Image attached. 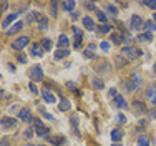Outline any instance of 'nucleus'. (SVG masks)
<instances>
[{"label": "nucleus", "instance_id": "nucleus-25", "mask_svg": "<svg viewBox=\"0 0 156 146\" xmlns=\"http://www.w3.org/2000/svg\"><path fill=\"white\" fill-rule=\"evenodd\" d=\"M138 146H150V138L146 134H141L138 138Z\"/></svg>", "mask_w": 156, "mask_h": 146}, {"label": "nucleus", "instance_id": "nucleus-57", "mask_svg": "<svg viewBox=\"0 0 156 146\" xmlns=\"http://www.w3.org/2000/svg\"><path fill=\"white\" fill-rule=\"evenodd\" d=\"M0 78H2V75H0Z\"/></svg>", "mask_w": 156, "mask_h": 146}, {"label": "nucleus", "instance_id": "nucleus-53", "mask_svg": "<svg viewBox=\"0 0 156 146\" xmlns=\"http://www.w3.org/2000/svg\"><path fill=\"white\" fill-rule=\"evenodd\" d=\"M91 146H98V144H96V143H93V144H91Z\"/></svg>", "mask_w": 156, "mask_h": 146}, {"label": "nucleus", "instance_id": "nucleus-39", "mask_svg": "<svg viewBox=\"0 0 156 146\" xmlns=\"http://www.w3.org/2000/svg\"><path fill=\"white\" fill-rule=\"evenodd\" d=\"M116 119H118L120 123H125V121H126V118H125L123 113H118V115H116Z\"/></svg>", "mask_w": 156, "mask_h": 146}, {"label": "nucleus", "instance_id": "nucleus-56", "mask_svg": "<svg viewBox=\"0 0 156 146\" xmlns=\"http://www.w3.org/2000/svg\"><path fill=\"white\" fill-rule=\"evenodd\" d=\"M27 146H33V144H27Z\"/></svg>", "mask_w": 156, "mask_h": 146}, {"label": "nucleus", "instance_id": "nucleus-8", "mask_svg": "<svg viewBox=\"0 0 156 146\" xmlns=\"http://www.w3.org/2000/svg\"><path fill=\"white\" fill-rule=\"evenodd\" d=\"M125 136V131L120 128H115L113 131H111V140H113V143H118V141H121Z\"/></svg>", "mask_w": 156, "mask_h": 146}, {"label": "nucleus", "instance_id": "nucleus-29", "mask_svg": "<svg viewBox=\"0 0 156 146\" xmlns=\"http://www.w3.org/2000/svg\"><path fill=\"white\" fill-rule=\"evenodd\" d=\"M144 28H146V32L150 33V32H153V30H156V23L153 20H150V22H146V23H144Z\"/></svg>", "mask_w": 156, "mask_h": 146}, {"label": "nucleus", "instance_id": "nucleus-1", "mask_svg": "<svg viewBox=\"0 0 156 146\" xmlns=\"http://www.w3.org/2000/svg\"><path fill=\"white\" fill-rule=\"evenodd\" d=\"M33 126H35V131H37V134H38V136H47L48 130H47V126L43 125V123L40 121L38 118L33 119Z\"/></svg>", "mask_w": 156, "mask_h": 146}, {"label": "nucleus", "instance_id": "nucleus-34", "mask_svg": "<svg viewBox=\"0 0 156 146\" xmlns=\"http://www.w3.org/2000/svg\"><path fill=\"white\" fill-rule=\"evenodd\" d=\"M131 37H129V35H125L123 37V38H121V43H125V47H129V43H131Z\"/></svg>", "mask_w": 156, "mask_h": 146}, {"label": "nucleus", "instance_id": "nucleus-27", "mask_svg": "<svg viewBox=\"0 0 156 146\" xmlns=\"http://www.w3.org/2000/svg\"><path fill=\"white\" fill-rule=\"evenodd\" d=\"M50 13H51V17H57L58 15V2L50 3Z\"/></svg>", "mask_w": 156, "mask_h": 146}, {"label": "nucleus", "instance_id": "nucleus-14", "mask_svg": "<svg viewBox=\"0 0 156 146\" xmlns=\"http://www.w3.org/2000/svg\"><path fill=\"white\" fill-rule=\"evenodd\" d=\"M42 96H43V100H45L47 103H50V105H53L55 101H57V98H55L50 91H47V90H42Z\"/></svg>", "mask_w": 156, "mask_h": 146}, {"label": "nucleus", "instance_id": "nucleus-30", "mask_svg": "<svg viewBox=\"0 0 156 146\" xmlns=\"http://www.w3.org/2000/svg\"><path fill=\"white\" fill-rule=\"evenodd\" d=\"M93 87L96 90H103V88H105V83H103L100 78H93Z\"/></svg>", "mask_w": 156, "mask_h": 146}, {"label": "nucleus", "instance_id": "nucleus-41", "mask_svg": "<svg viewBox=\"0 0 156 146\" xmlns=\"http://www.w3.org/2000/svg\"><path fill=\"white\" fill-rule=\"evenodd\" d=\"M30 91H32V93H35V95L38 93V88L35 87V83H30Z\"/></svg>", "mask_w": 156, "mask_h": 146}, {"label": "nucleus", "instance_id": "nucleus-50", "mask_svg": "<svg viewBox=\"0 0 156 146\" xmlns=\"http://www.w3.org/2000/svg\"><path fill=\"white\" fill-rule=\"evenodd\" d=\"M153 22H154V23H156V12L153 13Z\"/></svg>", "mask_w": 156, "mask_h": 146}, {"label": "nucleus", "instance_id": "nucleus-24", "mask_svg": "<svg viewBox=\"0 0 156 146\" xmlns=\"http://www.w3.org/2000/svg\"><path fill=\"white\" fill-rule=\"evenodd\" d=\"M68 53H70L68 50H63V48H60L58 52H55V60H62V58L68 57Z\"/></svg>", "mask_w": 156, "mask_h": 146}, {"label": "nucleus", "instance_id": "nucleus-54", "mask_svg": "<svg viewBox=\"0 0 156 146\" xmlns=\"http://www.w3.org/2000/svg\"><path fill=\"white\" fill-rule=\"evenodd\" d=\"M154 72H156V63H154Z\"/></svg>", "mask_w": 156, "mask_h": 146}, {"label": "nucleus", "instance_id": "nucleus-48", "mask_svg": "<svg viewBox=\"0 0 156 146\" xmlns=\"http://www.w3.org/2000/svg\"><path fill=\"white\" fill-rule=\"evenodd\" d=\"M66 87H68V88H75V83H73V81H68V83H66Z\"/></svg>", "mask_w": 156, "mask_h": 146}, {"label": "nucleus", "instance_id": "nucleus-45", "mask_svg": "<svg viewBox=\"0 0 156 146\" xmlns=\"http://www.w3.org/2000/svg\"><path fill=\"white\" fill-rule=\"evenodd\" d=\"M150 116L156 119V110H150Z\"/></svg>", "mask_w": 156, "mask_h": 146}, {"label": "nucleus", "instance_id": "nucleus-19", "mask_svg": "<svg viewBox=\"0 0 156 146\" xmlns=\"http://www.w3.org/2000/svg\"><path fill=\"white\" fill-rule=\"evenodd\" d=\"M22 27H23V22H15V23L12 25V27L9 28V35H13V33H17V32H20Z\"/></svg>", "mask_w": 156, "mask_h": 146}, {"label": "nucleus", "instance_id": "nucleus-52", "mask_svg": "<svg viewBox=\"0 0 156 146\" xmlns=\"http://www.w3.org/2000/svg\"><path fill=\"white\" fill-rule=\"evenodd\" d=\"M2 96H3V90H0V98H2Z\"/></svg>", "mask_w": 156, "mask_h": 146}, {"label": "nucleus", "instance_id": "nucleus-38", "mask_svg": "<svg viewBox=\"0 0 156 146\" xmlns=\"http://www.w3.org/2000/svg\"><path fill=\"white\" fill-rule=\"evenodd\" d=\"M143 5H146V7H150V9L156 10V2H143Z\"/></svg>", "mask_w": 156, "mask_h": 146}, {"label": "nucleus", "instance_id": "nucleus-16", "mask_svg": "<svg viewBox=\"0 0 156 146\" xmlns=\"http://www.w3.org/2000/svg\"><path fill=\"white\" fill-rule=\"evenodd\" d=\"M70 108H72V103H70V100L62 98V100H60V105H58V110H60V111H68Z\"/></svg>", "mask_w": 156, "mask_h": 146}, {"label": "nucleus", "instance_id": "nucleus-35", "mask_svg": "<svg viewBox=\"0 0 156 146\" xmlns=\"http://www.w3.org/2000/svg\"><path fill=\"white\" fill-rule=\"evenodd\" d=\"M85 7H87V9H90V10H95L96 12V5L93 2H85Z\"/></svg>", "mask_w": 156, "mask_h": 146}, {"label": "nucleus", "instance_id": "nucleus-28", "mask_svg": "<svg viewBox=\"0 0 156 146\" xmlns=\"http://www.w3.org/2000/svg\"><path fill=\"white\" fill-rule=\"evenodd\" d=\"M62 7L66 10V12H72V10H75V2H63Z\"/></svg>", "mask_w": 156, "mask_h": 146}, {"label": "nucleus", "instance_id": "nucleus-47", "mask_svg": "<svg viewBox=\"0 0 156 146\" xmlns=\"http://www.w3.org/2000/svg\"><path fill=\"white\" fill-rule=\"evenodd\" d=\"M18 60H20V62H22V63H25V62H27V58H25V57H23V55H18Z\"/></svg>", "mask_w": 156, "mask_h": 146}, {"label": "nucleus", "instance_id": "nucleus-42", "mask_svg": "<svg viewBox=\"0 0 156 146\" xmlns=\"http://www.w3.org/2000/svg\"><path fill=\"white\" fill-rule=\"evenodd\" d=\"M70 123H72V125H78V118L75 116V115H73V116H70Z\"/></svg>", "mask_w": 156, "mask_h": 146}, {"label": "nucleus", "instance_id": "nucleus-36", "mask_svg": "<svg viewBox=\"0 0 156 146\" xmlns=\"http://www.w3.org/2000/svg\"><path fill=\"white\" fill-rule=\"evenodd\" d=\"M100 48H101V50H105V52H108L110 50V43L108 42H101V43H100Z\"/></svg>", "mask_w": 156, "mask_h": 146}, {"label": "nucleus", "instance_id": "nucleus-9", "mask_svg": "<svg viewBox=\"0 0 156 146\" xmlns=\"http://www.w3.org/2000/svg\"><path fill=\"white\" fill-rule=\"evenodd\" d=\"M73 33H75V48L80 47V43H81V38H83V32H81L80 28H76V27H73Z\"/></svg>", "mask_w": 156, "mask_h": 146}, {"label": "nucleus", "instance_id": "nucleus-37", "mask_svg": "<svg viewBox=\"0 0 156 146\" xmlns=\"http://www.w3.org/2000/svg\"><path fill=\"white\" fill-rule=\"evenodd\" d=\"M85 57H87V58H95V53H93V52H91V50H88V48H87V50H85Z\"/></svg>", "mask_w": 156, "mask_h": 146}, {"label": "nucleus", "instance_id": "nucleus-2", "mask_svg": "<svg viewBox=\"0 0 156 146\" xmlns=\"http://www.w3.org/2000/svg\"><path fill=\"white\" fill-rule=\"evenodd\" d=\"M140 85H141V78L138 77V75H133L131 80L126 83V90H128V91H135V90L138 88Z\"/></svg>", "mask_w": 156, "mask_h": 146}, {"label": "nucleus", "instance_id": "nucleus-55", "mask_svg": "<svg viewBox=\"0 0 156 146\" xmlns=\"http://www.w3.org/2000/svg\"><path fill=\"white\" fill-rule=\"evenodd\" d=\"M38 146H45V144H38Z\"/></svg>", "mask_w": 156, "mask_h": 146}, {"label": "nucleus", "instance_id": "nucleus-43", "mask_svg": "<svg viewBox=\"0 0 156 146\" xmlns=\"http://www.w3.org/2000/svg\"><path fill=\"white\" fill-rule=\"evenodd\" d=\"M32 134H33L32 130H25V138H32Z\"/></svg>", "mask_w": 156, "mask_h": 146}, {"label": "nucleus", "instance_id": "nucleus-22", "mask_svg": "<svg viewBox=\"0 0 156 146\" xmlns=\"http://www.w3.org/2000/svg\"><path fill=\"white\" fill-rule=\"evenodd\" d=\"M63 141H65V138H62V136H48V143H51V144L60 146Z\"/></svg>", "mask_w": 156, "mask_h": 146}, {"label": "nucleus", "instance_id": "nucleus-5", "mask_svg": "<svg viewBox=\"0 0 156 146\" xmlns=\"http://www.w3.org/2000/svg\"><path fill=\"white\" fill-rule=\"evenodd\" d=\"M30 78H32V80H35V81H42L43 80V72H42V68H40L38 65H35L30 70Z\"/></svg>", "mask_w": 156, "mask_h": 146}, {"label": "nucleus", "instance_id": "nucleus-10", "mask_svg": "<svg viewBox=\"0 0 156 146\" xmlns=\"http://www.w3.org/2000/svg\"><path fill=\"white\" fill-rule=\"evenodd\" d=\"M2 126L3 128H12V126H15L17 125V119L15 118H10V116H7V118H2Z\"/></svg>", "mask_w": 156, "mask_h": 146}, {"label": "nucleus", "instance_id": "nucleus-46", "mask_svg": "<svg viewBox=\"0 0 156 146\" xmlns=\"http://www.w3.org/2000/svg\"><path fill=\"white\" fill-rule=\"evenodd\" d=\"M110 95H111V96H116V95H118V93H116V90H115V88H111V90H110Z\"/></svg>", "mask_w": 156, "mask_h": 146}, {"label": "nucleus", "instance_id": "nucleus-7", "mask_svg": "<svg viewBox=\"0 0 156 146\" xmlns=\"http://www.w3.org/2000/svg\"><path fill=\"white\" fill-rule=\"evenodd\" d=\"M18 118H20L22 121L30 123V121H32V113H30V110H28V108H22V110L18 111Z\"/></svg>", "mask_w": 156, "mask_h": 146}, {"label": "nucleus", "instance_id": "nucleus-20", "mask_svg": "<svg viewBox=\"0 0 156 146\" xmlns=\"http://www.w3.org/2000/svg\"><path fill=\"white\" fill-rule=\"evenodd\" d=\"M136 40H138L140 43H144V42H151L153 37H151V33H140V35L136 37Z\"/></svg>", "mask_w": 156, "mask_h": 146}, {"label": "nucleus", "instance_id": "nucleus-49", "mask_svg": "<svg viewBox=\"0 0 156 146\" xmlns=\"http://www.w3.org/2000/svg\"><path fill=\"white\" fill-rule=\"evenodd\" d=\"M151 103H153L154 106H156V96H154V98H151Z\"/></svg>", "mask_w": 156, "mask_h": 146}, {"label": "nucleus", "instance_id": "nucleus-32", "mask_svg": "<svg viewBox=\"0 0 156 146\" xmlns=\"http://www.w3.org/2000/svg\"><path fill=\"white\" fill-rule=\"evenodd\" d=\"M98 32L100 33H108V32H111V25H98Z\"/></svg>", "mask_w": 156, "mask_h": 146}, {"label": "nucleus", "instance_id": "nucleus-44", "mask_svg": "<svg viewBox=\"0 0 156 146\" xmlns=\"http://www.w3.org/2000/svg\"><path fill=\"white\" fill-rule=\"evenodd\" d=\"M43 116L48 118V119H53V115H51V113H47V111H43Z\"/></svg>", "mask_w": 156, "mask_h": 146}, {"label": "nucleus", "instance_id": "nucleus-31", "mask_svg": "<svg viewBox=\"0 0 156 146\" xmlns=\"http://www.w3.org/2000/svg\"><path fill=\"white\" fill-rule=\"evenodd\" d=\"M106 10H108V12L113 15V17H116V15H118V9L113 5V3H108V5H106Z\"/></svg>", "mask_w": 156, "mask_h": 146}, {"label": "nucleus", "instance_id": "nucleus-17", "mask_svg": "<svg viewBox=\"0 0 156 146\" xmlns=\"http://www.w3.org/2000/svg\"><path fill=\"white\" fill-rule=\"evenodd\" d=\"M81 23H83V27L87 30H93L95 28V22L91 20L90 17H83V18H81Z\"/></svg>", "mask_w": 156, "mask_h": 146}, {"label": "nucleus", "instance_id": "nucleus-23", "mask_svg": "<svg viewBox=\"0 0 156 146\" xmlns=\"http://www.w3.org/2000/svg\"><path fill=\"white\" fill-rule=\"evenodd\" d=\"M51 47H53V43H51L50 38H43V40H42V48H43L45 52H50Z\"/></svg>", "mask_w": 156, "mask_h": 146}, {"label": "nucleus", "instance_id": "nucleus-18", "mask_svg": "<svg viewBox=\"0 0 156 146\" xmlns=\"http://www.w3.org/2000/svg\"><path fill=\"white\" fill-rule=\"evenodd\" d=\"M115 65H116L118 68H125V66L128 65V60L125 57H120V55H118V57H115Z\"/></svg>", "mask_w": 156, "mask_h": 146}, {"label": "nucleus", "instance_id": "nucleus-40", "mask_svg": "<svg viewBox=\"0 0 156 146\" xmlns=\"http://www.w3.org/2000/svg\"><path fill=\"white\" fill-rule=\"evenodd\" d=\"M0 146H10L9 138H3V140H0Z\"/></svg>", "mask_w": 156, "mask_h": 146}, {"label": "nucleus", "instance_id": "nucleus-6", "mask_svg": "<svg viewBox=\"0 0 156 146\" xmlns=\"http://www.w3.org/2000/svg\"><path fill=\"white\" fill-rule=\"evenodd\" d=\"M28 42H30L28 37H20V38H17L15 42L12 43V47L15 48V50H22V48H25L28 45Z\"/></svg>", "mask_w": 156, "mask_h": 146}, {"label": "nucleus", "instance_id": "nucleus-26", "mask_svg": "<svg viewBox=\"0 0 156 146\" xmlns=\"http://www.w3.org/2000/svg\"><path fill=\"white\" fill-rule=\"evenodd\" d=\"M121 38H123V37H121L118 32H113V33H111V42H113L115 45H120V43H121Z\"/></svg>", "mask_w": 156, "mask_h": 146}, {"label": "nucleus", "instance_id": "nucleus-12", "mask_svg": "<svg viewBox=\"0 0 156 146\" xmlns=\"http://www.w3.org/2000/svg\"><path fill=\"white\" fill-rule=\"evenodd\" d=\"M30 52H32V57H43V48L40 47V45H32V48H30Z\"/></svg>", "mask_w": 156, "mask_h": 146}, {"label": "nucleus", "instance_id": "nucleus-3", "mask_svg": "<svg viewBox=\"0 0 156 146\" xmlns=\"http://www.w3.org/2000/svg\"><path fill=\"white\" fill-rule=\"evenodd\" d=\"M129 27H131V30H140L141 27H144L143 18H141L140 15H133L131 20H129Z\"/></svg>", "mask_w": 156, "mask_h": 146}, {"label": "nucleus", "instance_id": "nucleus-21", "mask_svg": "<svg viewBox=\"0 0 156 146\" xmlns=\"http://www.w3.org/2000/svg\"><path fill=\"white\" fill-rule=\"evenodd\" d=\"M115 105H116L118 108H128V105H126L125 98H123L121 95H116V96H115Z\"/></svg>", "mask_w": 156, "mask_h": 146}, {"label": "nucleus", "instance_id": "nucleus-13", "mask_svg": "<svg viewBox=\"0 0 156 146\" xmlns=\"http://www.w3.org/2000/svg\"><path fill=\"white\" fill-rule=\"evenodd\" d=\"M17 17H18V13H12V15H9V17H5V18H3V22H2V27L3 28H9V25L12 23V22H15Z\"/></svg>", "mask_w": 156, "mask_h": 146}, {"label": "nucleus", "instance_id": "nucleus-15", "mask_svg": "<svg viewBox=\"0 0 156 146\" xmlns=\"http://www.w3.org/2000/svg\"><path fill=\"white\" fill-rule=\"evenodd\" d=\"M68 45H70V40H68V37H66V35H60V37H58V47H60V48L66 50Z\"/></svg>", "mask_w": 156, "mask_h": 146}, {"label": "nucleus", "instance_id": "nucleus-51", "mask_svg": "<svg viewBox=\"0 0 156 146\" xmlns=\"http://www.w3.org/2000/svg\"><path fill=\"white\" fill-rule=\"evenodd\" d=\"M111 146H123V144H120V143H113Z\"/></svg>", "mask_w": 156, "mask_h": 146}, {"label": "nucleus", "instance_id": "nucleus-33", "mask_svg": "<svg viewBox=\"0 0 156 146\" xmlns=\"http://www.w3.org/2000/svg\"><path fill=\"white\" fill-rule=\"evenodd\" d=\"M96 17H98V20H100V22H103V23H105V22L108 20V18H106V13H105V12H101V10H96Z\"/></svg>", "mask_w": 156, "mask_h": 146}, {"label": "nucleus", "instance_id": "nucleus-11", "mask_svg": "<svg viewBox=\"0 0 156 146\" xmlns=\"http://www.w3.org/2000/svg\"><path fill=\"white\" fill-rule=\"evenodd\" d=\"M133 111H135L136 115H143V113H146V106L140 101H135L133 103Z\"/></svg>", "mask_w": 156, "mask_h": 146}, {"label": "nucleus", "instance_id": "nucleus-4", "mask_svg": "<svg viewBox=\"0 0 156 146\" xmlns=\"http://www.w3.org/2000/svg\"><path fill=\"white\" fill-rule=\"evenodd\" d=\"M123 55H125V58L126 60H135L136 57H138V50L136 48H133V47H123Z\"/></svg>", "mask_w": 156, "mask_h": 146}]
</instances>
